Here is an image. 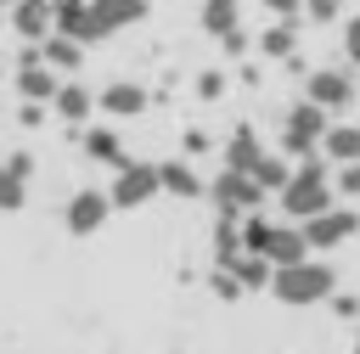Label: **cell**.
Listing matches in <instances>:
<instances>
[{"label":"cell","mask_w":360,"mask_h":354,"mask_svg":"<svg viewBox=\"0 0 360 354\" xmlns=\"http://www.w3.org/2000/svg\"><path fill=\"white\" fill-rule=\"evenodd\" d=\"M214 292H219V298H242L248 287L236 281V270H225V264H219V270H214Z\"/></svg>","instance_id":"26"},{"label":"cell","mask_w":360,"mask_h":354,"mask_svg":"<svg viewBox=\"0 0 360 354\" xmlns=\"http://www.w3.org/2000/svg\"><path fill=\"white\" fill-rule=\"evenodd\" d=\"M321 152L332 163H360V124H332L326 140H321Z\"/></svg>","instance_id":"19"},{"label":"cell","mask_w":360,"mask_h":354,"mask_svg":"<svg viewBox=\"0 0 360 354\" xmlns=\"http://www.w3.org/2000/svg\"><path fill=\"white\" fill-rule=\"evenodd\" d=\"M304 17L309 22H332L338 17V0H304Z\"/></svg>","instance_id":"29"},{"label":"cell","mask_w":360,"mask_h":354,"mask_svg":"<svg viewBox=\"0 0 360 354\" xmlns=\"http://www.w3.org/2000/svg\"><path fill=\"white\" fill-rule=\"evenodd\" d=\"M326 112L315 107V101H292L287 107V118H281V152H292V157H304V152H315L321 140H326Z\"/></svg>","instance_id":"5"},{"label":"cell","mask_w":360,"mask_h":354,"mask_svg":"<svg viewBox=\"0 0 360 354\" xmlns=\"http://www.w3.org/2000/svg\"><path fill=\"white\" fill-rule=\"evenodd\" d=\"M304 101H315L321 112L354 107V79H349V67H315V73H304Z\"/></svg>","instance_id":"8"},{"label":"cell","mask_w":360,"mask_h":354,"mask_svg":"<svg viewBox=\"0 0 360 354\" xmlns=\"http://www.w3.org/2000/svg\"><path fill=\"white\" fill-rule=\"evenodd\" d=\"M197 90H202V96H208V101H214V96H219V90H225V73H219V67H208V73H202V79H197Z\"/></svg>","instance_id":"30"},{"label":"cell","mask_w":360,"mask_h":354,"mask_svg":"<svg viewBox=\"0 0 360 354\" xmlns=\"http://www.w3.org/2000/svg\"><path fill=\"white\" fill-rule=\"evenodd\" d=\"M253 180H259L264 191H281V185L292 180V169H287V163H281L276 152H264V157H259V169H253Z\"/></svg>","instance_id":"24"},{"label":"cell","mask_w":360,"mask_h":354,"mask_svg":"<svg viewBox=\"0 0 360 354\" xmlns=\"http://www.w3.org/2000/svg\"><path fill=\"white\" fill-rule=\"evenodd\" d=\"M202 28L214 39H225L231 51H242V28H236V0H202Z\"/></svg>","instance_id":"16"},{"label":"cell","mask_w":360,"mask_h":354,"mask_svg":"<svg viewBox=\"0 0 360 354\" xmlns=\"http://www.w3.org/2000/svg\"><path fill=\"white\" fill-rule=\"evenodd\" d=\"M163 191H169V197H180V202H191V197H202L208 185L197 180V169H191V163H180V157H174V163H163Z\"/></svg>","instance_id":"20"},{"label":"cell","mask_w":360,"mask_h":354,"mask_svg":"<svg viewBox=\"0 0 360 354\" xmlns=\"http://www.w3.org/2000/svg\"><path fill=\"white\" fill-rule=\"evenodd\" d=\"M56 90H62V84H56V67H51V62L17 67V96H22V101H39V107H51V101H56Z\"/></svg>","instance_id":"15"},{"label":"cell","mask_w":360,"mask_h":354,"mask_svg":"<svg viewBox=\"0 0 360 354\" xmlns=\"http://www.w3.org/2000/svg\"><path fill=\"white\" fill-rule=\"evenodd\" d=\"M107 219H112V191H96V185L73 191V197H68V208H62L68 236H96Z\"/></svg>","instance_id":"7"},{"label":"cell","mask_w":360,"mask_h":354,"mask_svg":"<svg viewBox=\"0 0 360 354\" xmlns=\"http://www.w3.org/2000/svg\"><path fill=\"white\" fill-rule=\"evenodd\" d=\"M11 28L22 45H45L56 34V0H17L11 6Z\"/></svg>","instance_id":"10"},{"label":"cell","mask_w":360,"mask_h":354,"mask_svg":"<svg viewBox=\"0 0 360 354\" xmlns=\"http://www.w3.org/2000/svg\"><path fill=\"white\" fill-rule=\"evenodd\" d=\"M45 62H51L56 73H73V67L84 62V45L68 39V34H51V39H45Z\"/></svg>","instance_id":"21"},{"label":"cell","mask_w":360,"mask_h":354,"mask_svg":"<svg viewBox=\"0 0 360 354\" xmlns=\"http://www.w3.org/2000/svg\"><path fill=\"white\" fill-rule=\"evenodd\" d=\"M112 208H146L152 197H163V163H124L118 174H112Z\"/></svg>","instance_id":"4"},{"label":"cell","mask_w":360,"mask_h":354,"mask_svg":"<svg viewBox=\"0 0 360 354\" xmlns=\"http://www.w3.org/2000/svg\"><path fill=\"white\" fill-rule=\"evenodd\" d=\"M292 45H298L292 22H276V28H264V34H259V51H264V56H276V62H281V56L292 62Z\"/></svg>","instance_id":"23"},{"label":"cell","mask_w":360,"mask_h":354,"mask_svg":"<svg viewBox=\"0 0 360 354\" xmlns=\"http://www.w3.org/2000/svg\"><path fill=\"white\" fill-rule=\"evenodd\" d=\"M56 34H68V39H79V45L107 39V28H101V17H96L90 0H56Z\"/></svg>","instance_id":"11"},{"label":"cell","mask_w":360,"mask_h":354,"mask_svg":"<svg viewBox=\"0 0 360 354\" xmlns=\"http://www.w3.org/2000/svg\"><path fill=\"white\" fill-rule=\"evenodd\" d=\"M79 152L90 157V163H107V169H124L129 157H124V140H118V129H107V124H84V135H79Z\"/></svg>","instance_id":"14"},{"label":"cell","mask_w":360,"mask_h":354,"mask_svg":"<svg viewBox=\"0 0 360 354\" xmlns=\"http://www.w3.org/2000/svg\"><path fill=\"white\" fill-rule=\"evenodd\" d=\"M22 202H28V180L11 163H0V214H17Z\"/></svg>","instance_id":"22"},{"label":"cell","mask_w":360,"mask_h":354,"mask_svg":"<svg viewBox=\"0 0 360 354\" xmlns=\"http://www.w3.org/2000/svg\"><path fill=\"white\" fill-rule=\"evenodd\" d=\"M17 118L34 129V124H45V107H39V101H22V112H17Z\"/></svg>","instance_id":"31"},{"label":"cell","mask_w":360,"mask_h":354,"mask_svg":"<svg viewBox=\"0 0 360 354\" xmlns=\"http://www.w3.org/2000/svg\"><path fill=\"white\" fill-rule=\"evenodd\" d=\"M332 197H338V185L326 180V169H321V163H304V169H292V180L276 191V202H281V214H287L292 225H309L315 214L338 208Z\"/></svg>","instance_id":"3"},{"label":"cell","mask_w":360,"mask_h":354,"mask_svg":"<svg viewBox=\"0 0 360 354\" xmlns=\"http://www.w3.org/2000/svg\"><path fill=\"white\" fill-rule=\"evenodd\" d=\"M242 253L264 258L270 270H287V264L315 258L304 225H292V219H259V214H248V225H242Z\"/></svg>","instance_id":"1"},{"label":"cell","mask_w":360,"mask_h":354,"mask_svg":"<svg viewBox=\"0 0 360 354\" xmlns=\"http://www.w3.org/2000/svg\"><path fill=\"white\" fill-rule=\"evenodd\" d=\"M96 96H101V112L107 118H141L146 112V84H135V79H112Z\"/></svg>","instance_id":"12"},{"label":"cell","mask_w":360,"mask_h":354,"mask_svg":"<svg viewBox=\"0 0 360 354\" xmlns=\"http://www.w3.org/2000/svg\"><path fill=\"white\" fill-rule=\"evenodd\" d=\"M354 230H360V214H354V208H326V214H315V219L304 225V236H309V247H315V253L343 247Z\"/></svg>","instance_id":"9"},{"label":"cell","mask_w":360,"mask_h":354,"mask_svg":"<svg viewBox=\"0 0 360 354\" xmlns=\"http://www.w3.org/2000/svg\"><path fill=\"white\" fill-rule=\"evenodd\" d=\"M332 185H338V197H360V163H343Z\"/></svg>","instance_id":"27"},{"label":"cell","mask_w":360,"mask_h":354,"mask_svg":"<svg viewBox=\"0 0 360 354\" xmlns=\"http://www.w3.org/2000/svg\"><path fill=\"white\" fill-rule=\"evenodd\" d=\"M225 270H236V281H242V287H264V281L276 275V270H270L264 258H253V253H242V258H236V264H225Z\"/></svg>","instance_id":"25"},{"label":"cell","mask_w":360,"mask_h":354,"mask_svg":"<svg viewBox=\"0 0 360 354\" xmlns=\"http://www.w3.org/2000/svg\"><path fill=\"white\" fill-rule=\"evenodd\" d=\"M101 107V96H90V84H79V79H68L62 90H56V101H51V112L62 118V124H90V112Z\"/></svg>","instance_id":"13"},{"label":"cell","mask_w":360,"mask_h":354,"mask_svg":"<svg viewBox=\"0 0 360 354\" xmlns=\"http://www.w3.org/2000/svg\"><path fill=\"white\" fill-rule=\"evenodd\" d=\"M264 11H281V22H287V17H298V0H264Z\"/></svg>","instance_id":"33"},{"label":"cell","mask_w":360,"mask_h":354,"mask_svg":"<svg viewBox=\"0 0 360 354\" xmlns=\"http://www.w3.org/2000/svg\"><path fill=\"white\" fill-rule=\"evenodd\" d=\"M6 163H11V169H17V174H22V180H28V174H34V157H28V152H11V157H6Z\"/></svg>","instance_id":"32"},{"label":"cell","mask_w":360,"mask_h":354,"mask_svg":"<svg viewBox=\"0 0 360 354\" xmlns=\"http://www.w3.org/2000/svg\"><path fill=\"white\" fill-rule=\"evenodd\" d=\"M270 292H276V303H287V309H309V303H326V298L338 292V270H332L326 258H304V264L276 270V275H270Z\"/></svg>","instance_id":"2"},{"label":"cell","mask_w":360,"mask_h":354,"mask_svg":"<svg viewBox=\"0 0 360 354\" xmlns=\"http://www.w3.org/2000/svg\"><path fill=\"white\" fill-rule=\"evenodd\" d=\"M343 56H349V62L360 67V11H354V17L343 22Z\"/></svg>","instance_id":"28"},{"label":"cell","mask_w":360,"mask_h":354,"mask_svg":"<svg viewBox=\"0 0 360 354\" xmlns=\"http://www.w3.org/2000/svg\"><path fill=\"white\" fill-rule=\"evenodd\" d=\"M90 6H96V17H101V28H107V34L135 28V22L152 11V0H90Z\"/></svg>","instance_id":"17"},{"label":"cell","mask_w":360,"mask_h":354,"mask_svg":"<svg viewBox=\"0 0 360 354\" xmlns=\"http://www.w3.org/2000/svg\"><path fill=\"white\" fill-rule=\"evenodd\" d=\"M259 157H264L259 135H253V129H231V140H225V169H236V174H253V169H259Z\"/></svg>","instance_id":"18"},{"label":"cell","mask_w":360,"mask_h":354,"mask_svg":"<svg viewBox=\"0 0 360 354\" xmlns=\"http://www.w3.org/2000/svg\"><path fill=\"white\" fill-rule=\"evenodd\" d=\"M0 6H6V11H11V6H17V0H0Z\"/></svg>","instance_id":"34"},{"label":"cell","mask_w":360,"mask_h":354,"mask_svg":"<svg viewBox=\"0 0 360 354\" xmlns=\"http://www.w3.org/2000/svg\"><path fill=\"white\" fill-rule=\"evenodd\" d=\"M208 197H214V208H219V219H236V214H253V208L264 202V185H259L253 174H236V169H219V180L208 185Z\"/></svg>","instance_id":"6"}]
</instances>
